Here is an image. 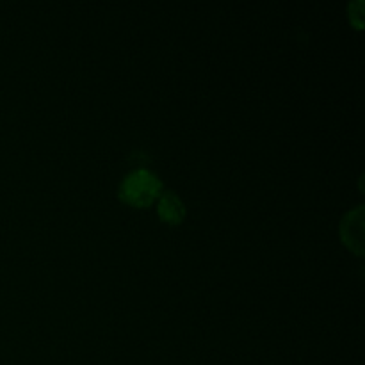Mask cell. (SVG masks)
Here are the masks:
<instances>
[{
	"mask_svg": "<svg viewBox=\"0 0 365 365\" xmlns=\"http://www.w3.org/2000/svg\"><path fill=\"white\" fill-rule=\"evenodd\" d=\"M163 195V180L153 171L138 168L125 175L120 184V196L123 202L135 207H146Z\"/></svg>",
	"mask_w": 365,
	"mask_h": 365,
	"instance_id": "1",
	"label": "cell"
},
{
	"mask_svg": "<svg viewBox=\"0 0 365 365\" xmlns=\"http://www.w3.org/2000/svg\"><path fill=\"white\" fill-rule=\"evenodd\" d=\"M364 207L349 210L341 223V235L346 245L356 252L359 255L364 253Z\"/></svg>",
	"mask_w": 365,
	"mask_h": 365,
	"instance_id": "2",
	"label": "cell"
},
{
	"mask_svg": "<svg viewBox=\"0 0 365 365\" xmlns=\"http://www.w3.org/2000/svg\"><path fill=\"white\" fill-rule=\"evenodd\" d=\"M157 210H159L160 220L168 221V223H178L185 216L184 202L173 191H163V195L159 196V207H157Z\"/></svg>",
	"mask_w": 365,
	"mask_h": 365,
	"instance_id": "3",
	"label": "cell"
}]
</instances>
